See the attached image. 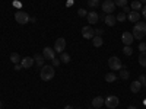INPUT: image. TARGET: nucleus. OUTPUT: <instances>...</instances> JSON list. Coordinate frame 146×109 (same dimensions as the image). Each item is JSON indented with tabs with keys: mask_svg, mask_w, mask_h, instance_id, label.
<instances>
[{
	"mask_svg": "<svg viewBox=\"0 0 146 109\" xmlns=\"http://www.w3.org/2000/svg\"><path fill=\"white\" fill-rule=\"evenodd\" d=\"M142 13H143V18L146 19V5H145V6L142 7Z\"/></svg>",
	"mask_w": 146,
	"mask_h": 109,
	"instance_id": "35",
	"label": "nucleus"
},
{
	"mask_svg": "<svg viewBox=\"0 0 146 109\" xmlns=\"http://www.w3.org/2000/svg\"><path fill=\"white\" fill-rule=\"evenodd\" d=\"M115 6H120V7H124L127 6V0H113Z\"/></svg>",
	"mask_w": 146,
	"mask_h": 109,
	"instance_id": "27",
	"label": "nucleus"
},
{
	"mask_svg": "<svg viewBox=\"0 0 146 109\" xmlns=\"http://www.w3.org/2000/svg\"><path fill=\"white\" fill-rule=\"evenodd\" d=\"M54 74H56V71H54V67L53 66H42L41 73H40V77L44 81H50L54 77Z\"/></svg>",
	"mask_w": 146,
	"mask_h": 109,
	"instance_id": "2",
	"label": "nucleus"
},
{
	"mask_svg": "<svg viewBox=\"0 0 146 109\" xmlns=\"http://www.w3.org/2000/svg\"><path fill=\"white\" fill-rule=\"evenodd\" d=\"M118 77L114 74V73H107V74H105V80L108 81V83H113V81H115Z\"/></svg>",
	"mask_w": 146,
	"mask_h": 109,
	"instance_id": "21",
	"label": "nucleus"
},
{
	"mask_svg": "<svg viewBox=\"0 0 146 109\" xmlns=\"http://www.w3.org/2000/svg\"><path fill=\"white\" fill-rule=\"evenodd\" d=\"M139 81H140V84L142 86H146V76H139Z\"/></svg>",
	"mask_w": 146,
	"mask_h": 109,
	"instance_id": "31",
	"label": "nucleus"
},
{
	"mask_svg": "<svg viewBox=\"0 0 146 109\" xmlns=\"http://www.w3.org/2000/svg\"><path fill=\"white\" fill-rule=\"evenodd\" d=\"M82 36L85 39H92L95 36V29H92L89 25L88 26H83L82 28Z\"/></svg>",
	"mask_w": 146,
	"mask_h": 109,
	"instance_id": "8",
	"label": "nucleus"
},
{
	"mask_svg": "<svg viewBox=\"0 0 146 109\" xmlns=\"http://www.w3.org/2000/svg\"><path fill=\"white\" fill-rule=\"evenodd\" d=\"M142 3L139 2V0H135V2H131V5H130V9H133L135 12H139V10H142Z\"/></svg>",
	"mask_w": 146,
	"mask_h": 109,
	"instance_id": "19",
	"label": "nucleus"
},
{
	"mask_svg": "<svg viewBox=\"0 0 146 109\" xmlns=\"http://www.w3.org/2000/svg\"><path fill=\"white\" fill-rule=\"evenodd\" d=\"M104 33V29H95V35L96 36H101Z\"/></svg>",
	"mask_w": 146,
	"mask_h": 109,
	"instance_id": "33",
	"label": "nucleus"
},
{
	"mask_svg": "<svg viewBox=\"0 0 146 109\" xmlns=\"http://www.w3.org/2000/svg\"><path fill=\"white\" fill-rule=\"evenodd\" d=\"M34 61H35V64H38V67H42L45 58H44L42 54H35V55H34Z\"/></svg>",
	"mask_w": 146,
	"mask_h": 109,
	"instance_id": "17",
	"label": "nucleus"
},
{
	"mask_svg": "<svg viewBox=\"0 0 146 109\" xmlns=\"http://www.w3.org/2000/svg\"><path fill=\"white\" fill-rule=\"evenodd\" d=\"M64 48H66V39L64 38H57L56 42H54V51L62 54V53H64Z\"/></svg>",
	"mask_w": 146,
	"mask_h": 109,
	"instance_id": "6",
	"label": "nucleus"
},
{
	"mask_svg": "<svg viewBox=\"0 0 146 109\" xmlns=\"http://www.w3.org/2000/svg\"><path fill=\"white\" fill-rule=\"evenodd\" d=\"M140 3H143V5H146V0H139Z\"/></svg>",
	"mask_w": 146,
	"mask_h": 109,
	"instance_id": "39",
	"label": "nucleus"
},
{
	"mask_svg": "<svg viewBox=\"0 0 146 109\" xmlns=\"http://www.w3.org/2000/svg\"><path fill=\"white\" fill-rule=\"evenodd\" d=\"M127 109H137V108H136V106H129Z\"/></svg>",
	"mask_w": 146,
	"mask_h": 109,
	"instance_id": "38",
	"label": "nucleus"
},
{
	"mask_svg": "<svg viewBox=\"0 0 146 109\" xmlns=\"http://www.w3.org/2000/svg\"><path fill=\"white\" fill-rule=\"evenodd\" d=\"M104 22H105V25H108V26H114L115 23H117V19H115V16H113V15H107V16L104 18Z\"/></svg>",
	"mask_w": 146,
	"mask_h": 109,
	"instance_id": "15",
	"label": "nucleus"
},
{
	"mask_svg": "<svg viewBox=\"0 0 146 109\" xmlns=\"http://www.w3.org/2000/svg\"><path fill=\"white\" fill-rule=\"evenodd\" d=\"M41 109H45V108H41Z\"/></svg>",
	"mask_w": 146,
	"mask_h": 109,
	"instance_id": "43",
	"label": "nucleus"
},
{
	"mask_svg": "<svg viewBox=\"0 0 146 109\" xmlns=\"http://www.w3.org/2000/svg\"><path fill=\"white\" fill-rule=\"evenodd\" d=\"M51 64H53V67H58L62 64V61H60V58H54V60H51Z\"/></svg>",
	"mask_w": 146,
	"mask_h": 109,
	"instance_id": "30",
	"label": "nucleus"
},
{
	"mask_svg": "<svg viewBox=\"0 0 146 109\" xmlns=\"http://www.w3.org/2000/svg\"><path fill=\"white\" fill-rule=\"evenodd\" d=\"M60 61L64 63V64H69V63H70V54L62 53V55H60Z\"/></svg>",
	"mask_w": 146,
	"mask_h": 109,
	"instance_id": "20",
	"label": "nucleus"
},
{
	"mask_svg": "<svg viewBox=\"0 0 146 109\" xmlns=\"http://www.w3.org/2000/svg\"><path fill=\"white\" fill-rule=\"evenodd\" d=\"M101 6H102V10L105 12V13H108V15H111L114 12V9H115V5H114L113 0H104Z\"/></svg>",
	"mask_w": 146,
	"mask_h": 109,
	"instance_id": "7",
	"label": "nucleus"
},
{
	"mask_svg": "<svg viewBox=\"0 0 146 109\" xmlns=\"http://www.w3.org/2000/svg\"><path fill=\"white\" fill-rule=\"evenodd\" d=\"M133 33L131 32H123V35H121V41H123L124 45H131L133 44Z\"/></svg>",
	"mask_w": 146,
	"mask_h": 109,
	"instance_id": "10",
	"label": "nucleus"
},
{
	"mask_svg": "<svg viewBox=\"0 0 146 109\" xmlns=\"http://www.w3.org/2000/svg\"><path fill=\"white\" fill-rule=\"evenodd\" d=\"M78 15L80 18H85V16H88V12H86V9H79L78 10Z\"/></svg>",
	"mask_w": 146,
	"mask_h": 109,
	"instance_id": "29",
	"label": "nucleus"
},
{
	"mask_svg": "<svg viewBox=\"0 0 146 109\" xmlns=\"http://www.w3.org/2000/svg\"><path fill=\"white\" fill-rule=\"evenodd\" d=\"M92 108H95V109H98V108H101L102 105H104V98H101V96H96V98H94L92 99Z\"/></svg>",
	"mask_w": 146,
	"mask_h": 109,
	"instance_id": "14",
	"label": "nucleus"
},
{
	"mask_svg": "<svg viewBox=\"0 0 146 109\" xmlns=\"http://www.w3.org/2000/svg\"><path fill=\"white\" fill-rule=\"evenodd\" d=\"M64 109H75V108H73L72 105H67V106H64Z\"/></svg>",
	"mask_w": 146,
	"mask_h": 109,
	"instance_id": "37",
	"label": "nucleus"
},
{
	"mask_svg": "<svg viewBox=\"0 0 146 109\" xmlns=\"http://www.w3.org/2000/svg\"><path fill=\"white\" fill-rule=\"evenodd\" d=\"M98 5H100V0H88V6L91 9H95Z\"/></svg>",
	"mask_w": 146,
	"mask_h": 109,
	"instance_id": "28",
	"label": "nucleus"
},
{
	"mask_svg": "<svg viewBox=\"0 0 146 109\" xmlns=\"http://www.w3.org/2000/svg\"><path fill=\"white\" fill-rule=\"evenodd\" d=\"M86 18H88V22L91 23V25H94V23L98 22V18H100V16H98V13H96V12L92 10V12H88V16H86Z\"/></svg>",
	"mask_w": 146,
	"mask_h": 109,
	"instance_id": "13",
	"label": "nucleus"
},
{
	"mask_svg": "<svg viewBox=\"0 0 146 109\" xmlns=\"http://www.w3.org/2000/svg\"><path fill=\"white\" fill-rule=\"evenodd\" d=\"M0 109H3V108H0Z\"/></svg>",
	"mask_w": 146,
	"mask_h": 109,
	"instance_id": "44",
	"label": "nucleus"
},
{
	"mask_svg": "<svg viewBox=\"0 0 146 109\" xmlns=\"http://www.w3.org/2000/svg\"><path fill=\"white\" fill-rule=\"evenodd\" d=\"M131 33H133V38L135 39H143V36L146 35V22H143V20L136 22Z\"/></svg>",
	"mask_w": 146,
	"mask_h": 109,
	"instance_id": "1",
	"label": "nucleus"
},
{
	"mask_svg": "<svg viewBox=\"0 0 146 109\" xmlns=\"http://www.w3.org/2000/svg\"><path fill=\"white\" fill-rule=\"evenodd\" d=\"M10 61L13 63V64H18V63L21 61V57H19V54H16V53L10 54Z\"/></svg>",
	"mask_w": 146,
	"mask_h": 109,
	"instance_id": "23",
	"label": "nucleus"
},
{
	"mask_svg": "<svg viewBox=\"0 0 146 109\" xmlns=\"http://www.w3.org/2000/svg\"><path fill=\"white\" fill-rule=\"evenodd\" d=\"M108 67L111 68L113 71H117V70H121V67H123V64H121L120 61V58L113 55V57H110L108 58Z\"/></svg>",
	"mask_w": 146,
	"mask_h": 109,
	"instance_id": "5",
	"label": "nucleus"
},
{
	"mask_svg": "<svg viewBox=\"0 0 146 109\" xmlns=\"http://www.w3.org/2000/svg\"><path fill=\"white\" fill-rule=\"evenodd\" d=\"M92 44H94V47H96V48H100V47H102V44H104V41H102V38L101 36H94L92 38Z\"/></svg>",
	"mask_w": 146,
	"mask_h": 109,
	"instance_id": "18",
	"label": "nucleus"
},
{
	"mask_svg": "<svg viewBox=\"0 0 146 109\" xmlns=\"http://www.w3.org/2000/svg\"><path fill=\"white\" fill-rule=\"evenodd\" d=\"M42 55L45 60H54L56 58V51L54 48H50V47H45L42 50Z\"/></svg>",
	"mask_w": 146,
	"mask_h": 109,
	"instance_id": "9",
	"label": "nucleus"
},
{
	"mask_svg": "<svg viewBox=\"0 0 146 109\" xmlns=\"http://www.w3.org/2000/svg\"><path fill=\"white\" fill-rule=\"evenodd\" d=\"M34 57H25V58H22L21 60V66L23 67V68H31L32 66H34Z\"/></svg>",
	"mask_w": 146,
	"mask_h": 109,
	"instance_id": "11",
	"label": "nucleus"
},
{
	"mask_svg": "<svg viewBox=\"0 0 146 109\" xmlns=\"http://www.w3.org/2000/svg\"><path fill=\"white\" fill-rule=\"evenodd\" d=\"M118 103H120V99L117 98V96H114V95H110V96H107V98L104 99V105L107 108H110V109H115L118 106Z\"/></svg>",
	"mask_w": 146,
	"mask_h": 109,
	"instance_id": "4",
	"label": "nucleus"
},
{
	"mask_svg": "<svg viewBox=\"0 0 146 109\" xmlns=\"http://www.w3.org/2000/svg\"><path fill=\"white\" fill-rule=\"evenodd\" d=\"M29 15L27 13V12H23V10H18L16 13H15V20L19 23V25H27V23L29 22Z\"/></svg>",
	"mask_w": 146,
	"mask_h": 109,
	"instance_id": "3",
	"label": "nucleus"
},
{
	"mask_svg": "<svg viewBox=\"0 0 146 109\" xmlns=\"http://www.w3.org/2000/svg\"><path fill=\"white\" fill-rule=\"evenodd\" d=\"M89 109H95V108H89Z\"/></svg>",
	"mask_w": 146,
	"mask_h": 109,
	"instance_id": "41",
	"label": "nucleus"
},
{
	"mask_svg": "<svg viewBox=\"0 0 146 109\" xmlns=\"http://www.w3.org/2000/svg\"><path fill=\"white\" fill-rule=\"evenodd\" d=\"M140 87H142V84H140V81H139V80L131 81V84H130V90H131L133 93H137V92H140Z\"/></svg>",
	"mask_w": 146,
	"mask_h": 109,
	"instance_id": "16",
	"label": "nucleus"
},
{
	"mask_svg": "<svg viewBox=\"0 0 146 109\" xmlns=\"http://www.w3.org/2000/svg\"><path fill=\"white\" fill-rule=\"evenodd\" d=\"M21 68H22L21 64H15V70H21Z\"/></svg>",
	"mask_w": 146,
	"mask_h": 109,
	"instance_id": "36",
	"label": "nucleus"
},
{
	"mask_svg": "<svg viewBox=\"0 0 146 109\" xmlns=\"http://www.w3.org/2000/svg\"><path fill=\"white\" fill-rule=\"evenodd\" d=\"M139 64L142 67H146V53H140V55H139Z\"/></svg>",
	"mask_w": 146,
	"mask_h": 109,
	"instance_id": "22",
	"label": "nucleus"
},
{
	"mask_svg": "<svg viewBox=\"0 0 146 109\" xmlns=\"http://www.w3.org/2000/svg\"><path fill=\"white\" fill-rule=\"evenodd\" d=\"M130 77V73L127 70H120V79L121 80H127Z\"/></svg>",
	"mask_w": 146,
	"mask_h": 109,
	"instance_id": "24",
	"label": "nucleus"
},
{
	"mask_svg": "<svg viewBox=\"0 0 146 109\" xmlns=\"http://www.w3.org/2000/svg\"><path fill=\"white\" fill-rule=\"evenodd\" d=\"M2 106H3V102H2V100H0V108H2Z\"/></svg>",
	"mask_w": 146,
	"mask_h": 109,
	"instance_id": "40",
	"label": "nucleus"
},
{
	"mask_svg": "<svg viewBox=\"0 0 146 109\" xmlns=\"http://www.w3.org/2000/svg\"><path fill=\"white\" fill-rule=\"evenodd\" d=\"M115 19H117V22H124V20L127 19V15L124 13V12H121V13H118V15L115 16Z\"/></svg>",
	"mask_w": 146,
	"mask_h": 109,
	"instance_id": "26",
	"label": "nucleus"
},
{
	"mask_svg": "<svg viewBox=\"0 0 146 109\" xmlns=\"http://www.w3.org/2000/svg\"><path fill=\"white\" fill-rule=\"evenodd\" d=\"M145 105H146V100H145Z\"/></svg>",
	"mask_w": 146,
	"mask_h": 109,
	"instance_id": "42",
	"label": "nucleus"
},
{
	"mask_svg": "<svg viewBox=\"0 0 146 109\" xmlns=\"http://www.w3.org/2000/svg\"><path fill=\"white\" fill-rule=\"evenodd\" d=\"M123 53H124L127 57H130V55L133 54V48H131V45H124V48H123Z\"/></svg>",
	"mask_w": 146,
	"mask_h": 109,
	"instance_id": "25",
	"label": "nucleus"
},
{
	"mask_svg": "<svg viewBox=\"0 0 146 109\" xmlns=\"http://www.w3.org/2000/svg\"><path fill=\"white\" fill-rule=\"evenodd\" d=\"M139 51H140V53H146V44H145V42L139 44Z\"/></svg>",
	"mask_w": 146,
	"mask_h": 109,
	"instance_id": "32",
	"label": "nucleus"
},
{
	"mask_svg": "<svg viewBox=\"0 0 146 109\" xmlns=\"http://www.w3.org/2000/svg\"><path fill=\"white\" fill-rule=\"evenodd\" d=\"M123 12H124L126 15H127V13H130V7H129V6H124V7H123Z\"/></svg>",
	"mask_w": 146,
	"mask_h": 109,
	"instance_id": "34",
	"label": "nucleus"
},
{
	"mask_svg": "<svg viewBox=\"0 0 146 109\" xmlns=\"http://www.w3.org/2000/svg\"><path fill=\"white\" fill-rule=\"evenodd\" d=\"M127 19L130 20V22H139V19H140V13L139 12H135V10H130V13H127Z\"/></svg>",
	"mask_w": 146,
	"mask_h": 109,
	"instance_id": "12",
	"label": "nucleus"
}]
</instances>
